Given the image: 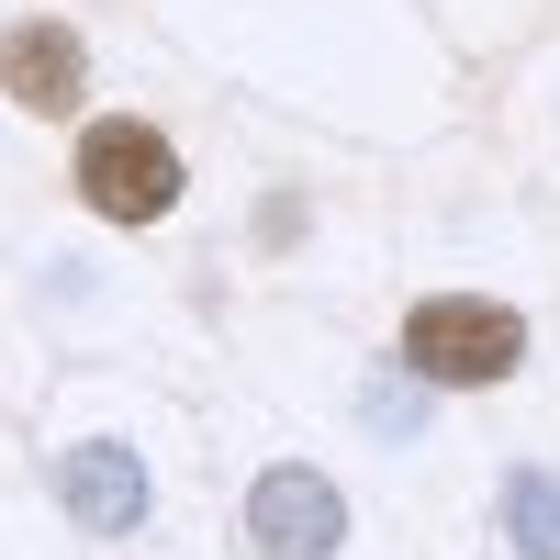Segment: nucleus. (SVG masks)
<instances>
[{"instance_id": "nucleus-2", "label": "nucleus", "mask_w": 560, "mask_h": 560, "mask_svg": "<svg viewBox=\"0 0 560 560\" xmlns=\"http://www.w3.org/2000/svg\"><path fill=\"white\" fill-rule=\"evenodd\" d=\"M79 191H90V213H113V224H158L179 202V147L158 124H90L79 135Z\"/></svg>"}, {"instance_id": "nucleus-1", "label": "nucleus", "mask_w": 560, "mask_h": 560, "mask_svg": "<svg viewBox=\"0 0 560 560\" xmlns=\"http://www.w3.org/2000/svg\"><path fill=\"white\" fill-rule=\"evenodd\" d=\"M404 359L427 370V382H504V370L527 359V314H504L482 292H438L404 314Z\"/></svg>"}, {"instance_id": "nucleus-7", "label": "nucleus", "mask_w": 560, "mask_h": 560, "mask_svg": "<svg viewBox=\"0 0 560 560\" xmlns=\"http://www.w3.org/2000/svg\"><path fill=\"white\" fill-rule=\"evenodd\" d=\"M359 404H370V427H382V438H415V393H404V382H370Z\"/></svg>"}, {"instance_id": "nucleus-3", "label": "nucleus", "mask_w": 560, "mask_h": 560, "mask_svg": "<svg viewBox=\"0 0 560 560\" xmlns=\"http://www.w3.org/2000/svg\"><path fill=\"white\" fill-rule=\"evenodd\" d=\"M247 538H258V560H337L348 504H337V482H325V471H258Z\"/></svg>"}, {"instance_id": "nucleus-6", "label": "nucleus", "mask_w": 560, "mask_h": 560, "mask_svg": "<svg viewBox=\"0 0 560 560\" xmlns=\"http://www.w3.org/2000/svg\"><path fill=\"white\" fill-rule=\"evenodd\" d=\"M504 538H516V560H560V471L504 482Z\"/></svg>"}, {"instance_id": "nucleus-4", "label": "nucleus", "mask_w": 560, "mask_h": 560, "mask_svg": "<svg viewBox=\"0 0 560 560\" xmlns=\"http://www.w3.org/2000/svg\"><path fill=\"white\" fill-rule=\"evenodd\" d=\"M0 90H12L23 113H79V90H90L79 34L68 23H12L0 34Z\"/></svg>"}, {"instance_id": "nucleus-5", "label": "nucleus", "mask_w": 560, "mask_h": 560, "mask_svg": "<svg viewBox=\"0 0 560 560\" xmlns=\"http://www.w3.org/2000/svg\"><path fill=\"white\" fill-rule=\"evenodd\" d=\"M57 504L79 527H102V538H124V527H147V471H135V448H68L57 459Z\"/></svg>"}]
</instances>
